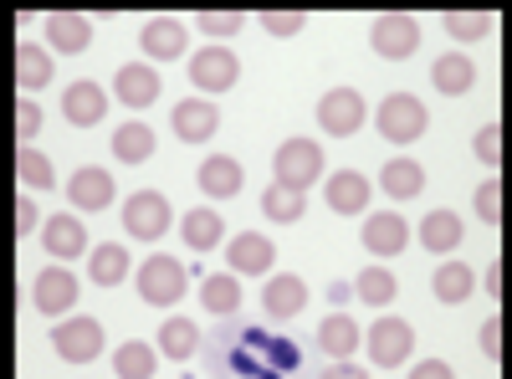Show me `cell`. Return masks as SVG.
<instances>
[{
    "instance_id": "cell-43",
    "label": "cell",
    "mask_w": 512,
    "mask_h": 379,
    "mask_svg": "<svg viewBox=\"0 0 512 379\" xmlns=\"http://www.w3.org/2000/svg\"><path fill=\"white\" fill-rule=\"evenodd\" d=\"M16 134H21V144H31V139L41 134V108H36V98H16Z\"/></svg>"
},
{
    "instance_id": "cell-17",
    "label": "cell",
    "mask_w": 512,
    "mask_h": 379,
    "mask_svg": "<svg viewBox=\"0 0 512 379\" xmlns=\"http://www.w3.org/2000/svg\"><path fill=\"white\" fill-rule=\"evenodd\" d=\"M41 246H47V257H57L67 267L72 257L88 251V231H82L77 216H47V226H41Z\"/></svg>"
},
{
    "instance_id": "cell-27",
    "label": "cell",
    "mask_w": 512,
    "mask_h": 379,
    "mask_svg": "<svg viewBox=\"0 0 512 379\" xmlns=\"http://www.w3.org/2000/svg\"><path fill=\"white\" fill-rule=\"evenodd\" d=\"M379 185H384V195H395V200H410V195H420L425 190V170H420V159H390L379 170Z\"/></svg>"
},
{
    "instance_id": "cell-29",
    "label": "cell",
    "mask_w": 512,
    "mask_h": 379,
    "mask_svg": "<svg viewBox=\"0 0 512 379\" xmlns=\"http://www.w3.org/2000/svg\"><path fill=\"white\" fill-rule=\"evenodd\" d=\"M359 323L349 318V313H333V318H323V328H318V344H323V354H333V359H349L354 349H359Z\"/></svg>"
},
{
    "instance_id": "cell-15",
    "label": "cell",
    "mask_w": 512,
    "mask_h": 379,
    "mask_svg": "<svg viewBox=\"0 0 512 379\" xmlns=\"http://www.w3.org/2000/svg\"><path fill=\"white\" fill-rule=\"evenodd\" d=\"M169 123H175V134H180L185 144H205L210 134L221 129V108L205 103V98H185V103H175Z\"/></svg>"
},
{
    "instance_id": "cell-8",
    "label": "cell",
    "mask_w": 512,
    "mask_h": 379,
    "mask_svg": "<svg viewBox=\"0 0 512 379\" xmlns=\"http://www.w3.org/2000/svg\"><path fill=\"white\" fill-rule=\"evenodd\" d=\"M364 344H369V359H374L379 369H395V364H405L410 349H415V328H410L405 318H374V328L364 333Z\"/></svg>"
},
{
    "instance_id": "cell-45",
    "label": "cell",
    "mask_w": 512,
    "mask_h": 379,
    "mask_svg": "<svg viewBox=\"0 0 512 379\" xmlns=\"http://www.w3.org/2000/svg\"><path fill=\"white\" fill-rule=\"evenodd\" d=\"M36 226H41V210H36L31 195H21V200H16V236H31Z\"/></svg>"
},
{
    "instance_id": "cell-32",
    "label": "cell",
    "mask_w": 512,
    "mask_h": 379,
    "mask_svg": "<svg viewBox=\"0 0 512 379\" xmlns=\"http://www.w3.org/2000/svg\"><path fill=\"white\" fill-rule=\"evenodd\" d=\"M395 292H400V282H395V272H390V267H364V272L354 277V298H359V303H369V308L395 303Z\"/></svg>"
},
{
    "instance_id": "cell-19",
    "label": "cell",
    "mask_w": 512,
    "mask_h": 379,
    "mask_svg": "<svg viewBox=\"0 0 512 379\" xmlns=\"http://www.w3.org/2000/svg\"><path fill=\"white\" fill-rule=\"evenodd\" d=\"M113 93H118V103H128V108H149V103L159 98V72H154L149 62H123L118 77H113Z\"/></svg>"
},
{
    "instance_id": "cell-31",
    "label": "cell",
    "mask_w": 512,
    "mask_h": 379,
    "mask_svg": "<svg viewBox=\"0 0 512 379\" xmlns=\"http://www.w3.org/2000/svg\"><path fill=\"white\" fill-rule=\"evenodd\" d=\"M128 251L118 246V241H103V246H93V257H88V272H93V282L98 287H118L123 277H128Z\"/></svg>"
},
{
    "instance_id": "cell-30",
    "label": "cell",
    "mask_w": 512,
    "mask_h": 379,
    "mask_svg": "<svg viewBox=\"0 0 512 379\" xmlns=\"http://www.w3.org/2000/svg\"><path fill=\"white\" fill-rule=\"evenodd\" d=\"M113 154L123 164H144L154 154V129H149V123H134V118L118 123V129H113Z\"/></svg>"
},
{
    "instance_id": "cell-34",
    "label": "cell",
    "mask_w": 512,
    "mask_h": 379,
    "mask_svg": "<svg viewBox=\"0 0 512 379\" xmlns=\"http://www.w3.org/2000/svg\"><path fill=\"white\" fill-rule=\"evenodd\" d=\"M113 369H118V379H154V369H159V354H154L149 344H139V339H128V344H118V354H113Z\"/></svg>"
},
{
    "instance_id": "cell-22",
    "label": "cell",
    "mask_w": 512,
    "mask_h": 379,
    "mask_svg": "<svg viewBox=\"0 0 512 379\" xmlns=\"http://www.w3.org/2000/svg\"><path fill=\"white\" fill-rule=\"evenodd\" d=\"M431 82H436V93L461 98V93H472V82H477V62L466 52H446V57L431 62Z\"/></svg>"
},
{
    "instance_id": "cell-44",
    "label": "cell",
    "mask_w": 512,
    "mask_h": 379,
    "mask_svg": "<svg viewBox=\"0 0 512 379\" xmlns=\"http://www.w3.org/2000/svg\"><path fill=\"white\" fill-rule=\"evenodd\" d=\"M502 349H507V323H502V313H492L482 323V354L487 359H502Z\"/></svg>"
},
{
    "instance_id": "cell-7",
    "label": "cell",
    "mask_w": 512,
    "mask_h": 379,
    "mask_svg": "<svg viewBox=\"0 0 512 379\" xmlns=\"http://www.w3.org/2000/svg\"><path fill=\"white\" fill-rule=\"evenodd\" d=\"M52 349L67 359V364H88V359H98L103 354V323L98 318H62L57 328H52Z\"/></svg>"
},
{
    "instance_id": "cell-47",
    "label": "cell",
    "mask_w": 512,
    "mask_h": 379,
    "mask_svg": "<svg viewBox=\"0 0 512 379\" xmlns=\"http://www.w3.org/2000/svg\"><path fill=\"white\" fill-rule=\"evenodd\" d=\"M323 379H369V374H364L359 364H344V359H338V364H328V369H323Z\"/></svg>"
},
{
    "instance_id": "cell-41",
    "label": "cell",
    "mask_w": 512,
    "mask_h": 379,
    "mask_svg": "<svg viewBox=\"0 0 512 379\" xmlns=\"http://www.w3.org/2000/svg\"><path fill=\"white\" fill-rule=\"evenodd\" d=\"M262 26L272 31V36H297L308 26V11H297V6H272V11H262Z\"/></svg>"
},
{
    "instance_id": "cell-42",
    "label": "cell",
    "mask_w": 512,
    "mask_h": 379,
    "mask_svg": "<svg viewBox=\"0 0 512 379\" xmlns=\"http://www.w3.org/2000/svg\"><path fill=\"white\" fill-rule=\"evenodd\" d=\"M477 159L482 164H492V170H497V164H502V149H507V139H502V123H487V129L477 134Z\"/></svg>"
},
{
    "instance_id": "cell-12",
    "label": "cell",
    "mask_w": 512,
    "mask_h": 379,
    "mask_svg": "<svg viewBox=\"0 0 512 379\" xmlns=\"http://www.w3.org/2000/svg\"><path fill=\"white\" fill-rule=\"evenodd\" d=\"M139 47H144L154 62H175L180 52H190V31H185L175 16H149L144 31H139Z\"/></svg>"
},
{
    "instance_id": "cell-49",
    "label": "cell",
    "mask_w": 512,
    "mask_h": 379,
    "mask_svg": "<svg viewBox=\"0 0 512 379\" xmlns=\"http://www.w3.org/2000/svg\"><path fill=\"white\" fill-rule=\"evenodd\" d=\"M328 298L344 308V303H354V287H349V282H333V287H328Z\"/></svg>"
},
{
    "instance_id": "cell-25",
    "label": "cell",
    "mask_w": 512,
    "mask_h": 379,
    "mask_svg": "<svg viewBox=\"0 0 512 379\" xmlns=\"http://www.w3.org/2000/svg\"><path fill=\"white\" fill-rule=\"evenodd\" d=\"M420 246L436 251V257H451L461 246V216L456 210H431V216L420 221Z\"/></svg>"
},
{
    "instance_id": "cell-16",
    "label": "cell",
    "mask_w": 512,
    "mask_h": 379,
    "mask_svg": "<svg viewBox=\"0 0 512 379\" xmlns=\"http://www.w3.org/2000/svg\"><path fill=\"white\" fill-rule=\"evenodd\" d=\"M262 308H267V318H277V323L297 318V313L308 308V287H303V277H297V272H277V277H267Z\"/></svg>"
},
{
    "instance_id": "cell-6",
    "label": "cell",
    "mask_w": 512,
    "mask_h": 379,
    "mask_svg": "<svg viewBox=\"0 0 512 379\" xmlns=\"http://www.w3.org/2000/svg\"><path fill=\"white\" fill-rule=\"evenodd\" d=\"M364 118H369V108H364V98H359L354 88H333V93L318 98V129L333 134V139L359 134V129H364Z\"/></svg>"
},
{
    "instance_id": "cell-1",
    "label": "cell",
    "mask_w": 512,
    "mask_h": 379,
    "mask_svg": "<svg viewBox=\"0 0 512 379\" xmlns=\"http://www.w3.org/2000/svg\"><path fill=\"white\" fill-rule=\"evenodd\" d=\"M185 287H190L185 262L164 257V251L144 257V267H139V298H144V303H154V308H175V303L185 298Z\"/></svg>"
},
{
    "instance_id": "cell-37",
    "label": "cell",
    "mask_w": 512,
    "mask_h": 379,
    "mask_svg": "<svg viewBox=\"0 0 512 379\" xmlns=\"http://www.w3.org/2000/svg\"><path fill=\"white\" fill-rule=\"evenodd\" d=\"M16 175H21L31 190H52V159L41 154L36 144H21V149H16Z\"/></svg>"
},
{
    "instance_id": "cell-11",
    "label": "cell",
    "mask_w": 512,
    "mask_h": 379,
    "mask_svg": "<svg viewBox=\"0 0 512 379\" xmlns=\"http://www.w3.org/2000/svg\"><path fill=\"white\" fill-rule=\"evenodd\" d=\"M103 113H108V93L98 88L93 77L67 82V93H62V118L72 123V129H93V123H103Z\"/></svg>"
},
{
    "instance_id": "cell-33",
    "label": "cell",
    "mask_w": 512,
    "mask_h": 379,
    "mask_svg": "<svg viewBox=\"0 0 512 379\" xmlns=\"http://www.w3.org/2000/svg\"><path fill=\"white\" fill-rule=\"evenodd\" d=\"M200 303L216 313V318H231V313L241 308V282H236V272L205 277V282H200Z\"/></svg>"
},
{
    "instance_id": "cell-14",
    "label": "cell",
    "mask_w": 512,
    "mask_h": 379,
    "mask_svg": "<svg viewBox=\"0 0 512 379\" xmlns=\"http://www.w3.org/2000/svg\"><path fill=\"white\" fill-rule=\"evenodd\" d=\"M272 257H277V246L267 236H256V231H241L226 246V262H231L236 277H267L272 272Z\"/></svg>"
},
{
    "instance_id": "cell-46",
    "label": "cell",
    "mask_w": 512,
    "mask_h": 379,
    "mask_svg": "<svg viewBox=\"0 0 512 379\" xmlns=\"http://www.w3.org/2000/svg\"><path fill=\"white\" fill-rule=\"evenodd\" d=\"M410 379H456V374H451L446 359H420V364L410 369Z\"/></svg>"
},
{
    "instance_id": "cell-35",
    "label": "cell",
    "mask_w": 512,
    "mask_h": 379,
    "mask_svg": "<svg viewBox=\"0 0 512 379\" xmlns=\"http://www.w3.org/2000/svg\"><path fill=\"white\" fill-rule=\"evenodd\" d=\"M159 349H164L169 359H190V354L200 349V328H195L190 318H164V323H159Z\"/></svg>"
},
{
    "instance_id": "cell-20",
    "label": "cell",
    "mask_w": 512,
    "mask_h": 379,
    "mask_svg": "<svg viewBox=\"0 0 512 379\" xmlns=\"http://www.w3.org/2000/svg\"><path fill=\"white\" fill-rule=\"evenodd\" d=\"M67 195L77 210H108L113 205V175L98 170V164H82V170L67 180Z\"/></svg>"
},
{
    "instance_id": "cell-4",
    "label": "cell",
    "mask_w": 512,
    "mask_h": 379,
    "mask_svg": "<svg viewBox=\"0 0 512 379\" xmlns=\"http://www.w3.org/2000/svg\"><path fill=\"white\" fill-rule=\"evenodd\" d=\"M169 226H175V210H169L159 190H134L123 200V231L134 241H159Z\"/></svg>"
},
{
    "instance_id": "cell-28",
    "label": "cell",
    "mask_w": 512,
    "mask_h": 379,
    "mask_svg": "<svg viewBox=\"0 0 512 379\" xmlns=\"http://www.w3.org/2000/svg\"><path fill=\"white\" fill-rule=\"evenodd\" d=\"M431 287H436V298H441V303L461 308L466 298H472V287H477V272L466 267V262H441L436 277H431Z\"/></svg>"
},
{
    "instance_id": "cell-10",
    "label": "cell",
    "mask_w": 512,
    "mask_h": 379,
    "mask_svg": "<svg viewBox=\"0 0 512 379\" xmlns=\"http://www.w3.org/2000/svg\"><path fill=\"white\" fill-rule=\"evenodd\" d=\"M77 277H72V267H41V277H36V287H31V298H36V308L47 313V318H67L72 313V303H77Z\"/></svg>"
},
{
    "instance_id": "cell-18",
    "label": "cell",
    "mask_w": 512,
    "mask_h": 379,
    "mask_svg": "<svg viewBox=\"0 0 512 379\" xmlns=\"http://www.w3.org/2000/svg\"><path fill=\"white\" fill-rule=\"evenodd\" d=\"M369 195H374V185H369V175H359V170L328 175V210H338V216H364Z\"/></svg>"
},
{
    "instance_id": "cell-5",
    "label": "cell",
    "mask_w": 512,
    "mask_h": 379,
    "mask_svg": "<svg viewBox=\"0 0 512 379\" xmlns=\"http://www.w3.org/2000/svg\"><path fill=\"white\" fill-rule=\"evenodd\" d=\"M369 47L390 62H405L420 47V21L410 11H379L374 26H369Z\"/></svg>"
},
{
    "instance_id": "cell-48",
    "label": "cell",
    "mask_w": 512,
    "mask_h": 379,
    "mask_svg": "<svg viewBox=\"0 0 512 379\" xmlns=\"http://www.w3.org/2000/svg\"><path fill=\"white\" fill-rule=\"evenodd\" d=\"M487 292H492V298H502V292H507V277H502V262H492V267H487Z\"/></svg>"
},
{
    "instance_id": "cell-39",
    "label": "cell",
    "mask_w": 512,
    "mask_h": 379,
    "mask_svg": "<svg viewBox=\"0 0 512 379\" xmlns=\"http://www.w3.org/2000/svg\"><path fill=\"white\" fill-rule=\"evenodd\" d=\"M195 21H200V31H205L210 41H221V36H236V31L246 26V11H231V6H216V11H200Z\"/></svg>"
},
{
    "instance_id": "cell-3",
    "label": "cell",
    "mask_w": 512,
    "mask_h": 379,
    "mask_svg": "<svg viewBox=\"0 0 512 379\" xmlns=\"http://www.w3.org/2000/svg\"><path fill=\"white\" fill-rule=\"evenodd\" d=\"M374 118H379V134L390 144H415L425 129H431V113H425V103L415 93H390Z\"/></svg>"
},
{
    "instance_id": "cell-13",
    "label": "cell",
    "mask_w": 512,
    "mask_h": 379,
    "mask_svg": "<svg viewBox=\"0 0 512 379\" xmlns=\"http://www.w3.org/2000/svg\"><path fill=\"white\" fill-rule=\"evenodd\" d=\"M410 246V226L395 210H379V216H364V251L369 257H400Z\"/></svg>"
},
{
    "instance_id": "cell-36",
    "label": "cell",
    "mask_w": 512,
    "mask_h": 379,
    "mask_svg": "<svg viewBox=\"0 0 512 379\" xmlns=\"http://www.w3.org/2000/svg\"><path fill=\"white\" fill-rule=\"evenodd\" d=\"M262 210H267V216L272 221H297V216H308V195L303 190H287V185H267L262 190Z\"/></svg>"
},
{
    "instance_id": "cell-21",
    "label": "cell",
    "mask_w": 512,
    "mask_h": 379,
    "mask_svg": "<svg viewBox=\"0 0 512 379\" xmlns=\"http://www.w3.org/2000/svg\"><path fill=\"white\" fill-rule=\"evenodd\" d=\"M93 41V21L82 11H52L47 16V47L52 52H82Z\"/></svg>"
},
{
    "instance_id": "cell-9",
    "label": "cell",
    "mask_w": 512,
    "mask_h": 379,
    "mask_svg": "<svg viewBox=\"0 0 512 379\" xmlns=\"http://www.w3.org/2000/svg\"><path fill=\"white\" fill-rule=\"evenodd\" d=\"M236 77H241V62H236V52L216 47V41H210V47H200V52L190 57V82H195L200 93H226Z\"/></svg>"
},
{
    "instance_id": "cell-40",
    "label": "cell",
    "mask_w": 512,
    "mask_h": 379,
    "mask_svg": "<svg viewBox=\"0 0 512 379\" xmlns=\"http://www.w3.org/2000/svg\"><path fill=\"white\" fill-rule=\"evenodd\" d=\"M502 210H507V200H502V175H497V180H482V185H477V216H482L487 226H502Z\"/></svg>"
},
{
    "instance_id": "cell-2",
    "label": "cell",
    "mask_w": 512,
    "mask_h": 379,
    "mask_svg": "<svg viewBox=\"0 0 512 379\" xmlns=\"http://www.w3.org/2000/svg\"><path fill=\"white\" fill-rule=\"evenodd\" d=\"M272 175H277V185L308 195V185L323 175V144H318V139H287V144H277Z\"/></svg>"
},
{
    "instance_id": "cell-23",
    "label": "cell",
    "mask_w": 512,
    "mask_h": 379,
    "mask_svg": "<svg viewBox=\"0 0 512 379\" xmlns=\"http://www.w3.org/2000/svg\"><path fill=\"white\" fill-rule=\"evenodd\" d=\"M241 185H246V175H241V164H236L231 154H210V159H200V190H205V195L231 200Z\"/></svg>"
},
{
    "instance_id": "cell-26",
    "label": "cell",
    "mask_w": 512,
    "mask_h": 379,
    "mask_svg": "<svg viewBox=\"0 0 512 379\" xmlns=\"http://www.w3.org/2000/svg\"><path fill=\"white\" fill-rule=\"evenodd\" d=\"M47 82H52V52L36 47V41H21L16 47V88L36 93V88H47Z\"/></svg>"
},
{
    "instance_id": "cell-24",
    "label": "cell",
    "mask_w": 512,
    "mask_h": 379,
    "mask_svg": "<svg viewBox=\"0 0 512 379\" xmlns=\"http://www.w3.org/2000/svg\"><path fill=\"white\" fill-rule=\"evenodd\" d=\"M180 236L190 251H216L226 241V216H216V210H185V221H180Z\"/></svg>"
},
{
    "instance_id": "cell-38",
    "label": "cell",
    "mask_w": 512,
    "mask_h": 379,
    "mask_svg": "<svg viewBox=\"0 0 512 379\" xmlns=\"http://www.w3.org/2000/svg\"><path fill=\"white\" fill-rule=\"evenodd\" d=\"M446 31H451L456 41H482V36L492 31V11H482V6H466V11H446Z\"/></svg>"
}]
</instances>
